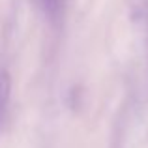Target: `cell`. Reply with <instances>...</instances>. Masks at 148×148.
I'll use <instances>...</instances> for the list:
<instances>
[{"instance_id":"cell-2","label":"cell","mask_w":148,"mask_h":148,"mask_svg":"<svg viewBox=\"0 0 148 148\" xmlns=\"http://www.w3.org/2000/svg\"><path fill=\"white\" fill-rule=\"evenodd\" d=\"M40 6L41 10H43V13L47 15V17L54 19L58 13V10H60V0H40Z\"/></svg>"},{"instance_id":"cell-1","label":"cell","mask_w":148,"mask_h":148,"mask_svg":"<svg viewBox=\"0 0 148 148\" xmlns=\"http://www.w3.org/2000/svg\"><path fill=\"white\" fill-rule=\"evenodd\" d=\"M10 90H11L10 75L0 69V130L4 126V116H6L8 101H10Z\"/></svg>"}]
</instances>
